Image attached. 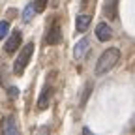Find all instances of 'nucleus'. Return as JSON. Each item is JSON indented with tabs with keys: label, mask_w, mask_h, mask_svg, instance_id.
<instances>
[{
	"label": "nucleus",
	"mask_w": 135,
	"mask_h": 135,
	"mask_svg": "<svg viewBox=\"0 0 135 135\" xmlns=\"http://www.w3.org/2000/svg\"><path fill=\"white\" fill-rule=\"evenodd\" d=\"M51 96H53V88H51V84H47V86L43 88L40 99H38V109H47L49 107V101H51Z\"/></svg>",
	"instance_id": "8"
},
{
	"label": "nucleus",
	"mask_w": 135,
	"mask_h": 135,
	"mask_svg": "<svg viewBox=\"0 0 135 135\" xmlns=\"http://www.w3.org/2000/svg\"><path fill=\"white\" fill-rule=\"evenodd\" d=\"M88 40L86 38H83L81 41H77V45H75V49H73V56H75V60H81L83 56H84V53L88 51Z\"/></svg>",
	"instance_id": "10"
},
{
	"label": "nucleus",
	"mask_w": 135,
	"mask_h": 135,
	"mask_svg": "<svg viewBox=\"0 0 135 135\" xmlns=\"http://www.w3.org/2000/svg\"><path fill=\"white\" fill-rule=\"evenodd\" d=\"M118 60H120V51L116 47H109L107 51H103L99 60L96 62V75H105L107 71H111L118 64Z\"/></svg>",
	"instance_id": "1"
},
{
	"label": "nucleus",
	"mask_w": 135,
	"mask_h": 135,
	"mask_svg": "<svg viewBox=\"0 0 135 135\" xmlns=\"http://www.w3.org/2000/svg\"><path fill=\"white\" fill-rule=\"evenodd\" d=\"M90 21H92V15H88V13H81V15H77V23H75L77 32H86Z\"/></svg>",
	"instance_id": "9"
},
{
	"label": "nucleus",
	"mask_w": 135,
	"mask_h": 135,
	"mask_svg": "<svg viewBox=\"0 0 135 135\" xmlns=\"http://www.w3.org/2000/svg\"><path fill=\"white\" fill-rule=\"evenodd\" d=\"M90 92H92V83H86L84 92H83V96H81V107L86 105V101H88V98H90Z\"/></svg>",
	"instance_id": "12"
},
{
	"label": "nucleus",
	"mask_w": 135,
	"mask_h": 135,
	"mask_svg": "<svg viewBox=\"0 0 135 135\" xmlns=\"http://www.w3.org/2000/svg\"><path fill=\"white\" fill-rule=\"evenodd\" d=\"M83 2H88V0H83Z\"/></svg>",
	"instance_id": "16"
},
{
	"label": "nucleus",
	"mask_w": 135,
	"mask_h": 135,
	"mask_svg": "<svg viewBox=\"0 0 135 135\" xmlns=\"http://www.w3.org/2000/svg\"><path fill=\"white\" fill-rule=\"evenodd\" d=\"M103 13L109 21H114L118 15V0H105L103 4Z\"/></svg>",
	"instance_id": "5"
},
{
	"label": "nucleus",
	"mask_w": 135,
	"mask_h": 135,
	"mask_svg": "<svg viewBox=\"0 0 135 135\" xmlns=\"http://www.w3.org/2000/svg\"><path fill=\"white\" fill-rule=\"evenodd\" d=\"M60 40H62V30H60V23H58V21H53L51 28L47 30V36H45V43H47V45H56V43H60Z\"/></svg>",
	"instance_id": "3"
},
{
	"label": "nucleus",
	"mask_w": 135,
	"mask_h": 135,
	"mask_svg": "<svg viewBox=\"0 0 135 135\" xmlns=\"http://www.w3.org/2000/svg\"><path fill=\"white\" fill-rule=\"evenodd\" d=\"M8 96H9V99H15L17 96H19V88H17V86H9L8 88Z\"/></svg>",
	"instance_id": "15"
},
{
	"label": "nucleus",
	"mask_w": 135,
	"mask_h": 135,
	"mask_svg": "<svg viewBox=\"0 0 135 135\" xmlns=\"http://www.w3.org/2000/svg\"><path fill=\"white\" fill-rule=\"evenodd\" d=\"M34 6H36V11H43L47 8V0H34Z\"/></svg>",
	"instance_id": "14"
},
{
	"label": "nucleus",
	"mask_w": 135,
	"mask_h": 135,
	"mask_svg": "<svg viewBox=\"0 0 135 135\" xmlns=\"http://www.w3.org/2000/svg\"><path fill=\"white\" fill-rule=\"evenodd\" d=\"M21 41H23V32H21V30H13V32H11V36H9L8 41H6V45H4L6 53H8V55H13L15 51L19 49Z\"/></svg>",
	"instance_id": "4"
},
{
	"label": "nucleus",
	"mask_w": 135,
	"mask_h": 135,
	"mask_svg": "<svg viewBox=\"0 0 135 135\" xmlns=\"http://www.w3.org/2000/svg\"><path fill=\"white\" fill-rule=\"evenodd\" d=\"M96 38H98L99 41H109V40L113 38L111 26H109L107 23H99V25L96 26Z\"/></svg>",
	"instance_id": "6"
},
{
	"label": "nucleus",
	"mask_w": 135,
	"mask_h": 135,
	"mask_svg": "<svg viewBox=\"0 0 135 135\" xmlns=\"http://www.w3.org/2000/svg\"><path fill=\"white\" fill-rule=\"evenodd\" d=\"M32 53H34V43L30 41V43H26V45L23 47V51L19 53V56H17V60H15V64H13V73H15L17 77L23 75L25 68L28 66V62H30V58H32Z\"/></svg>",
	"instance_id": "2"
},
{
	"label": "nucleus",
	"mask_w": 135,
	"mask_h": 135,
	"mask_svg": "<svg viewBox=\"0 0 135 135\" xmlns=\"http://www.w3.org/2000/svg\"><path fill=\"white\" fill-rule=\"evenodd\" d=\"M0 128H2V133H6V135L17 133V122H15V118L13 116H6L4 120H2V124H0Z\"/></svg>",
	"instance_id": "7"
},
{
	"label": "nucleus",
	"mask_w": 135,
	"mask_h": 135,
	"mask_svg": "<svg viewBox=\"0 0 135 135\" xmlns=\"http://www.w3.org/2000/svg\"><path fill=\"white\" fill-rule=\"evenodd\" d=\"M8 30H9V23L8 21H0V40L8 36Z\"/></svg>",
	"instance_id": "13"
},
{
	"label": "nucleus",
	"mask_w": 135,
	"mask_h": 135,
	"mask_svg": "<svg viewBox=\"0 0 135 135\" xmlns=\"http://www.w3.org/2000/svg\"><path fill=\"white\" fill-rule=\"evenodd\" d=\"M34 13H36V6H34V4H28V6L25 8V11H23V21H25V23H30L32 17H34Z\"/></svg>",
	"instance_id": "11"
}]
</instances>
